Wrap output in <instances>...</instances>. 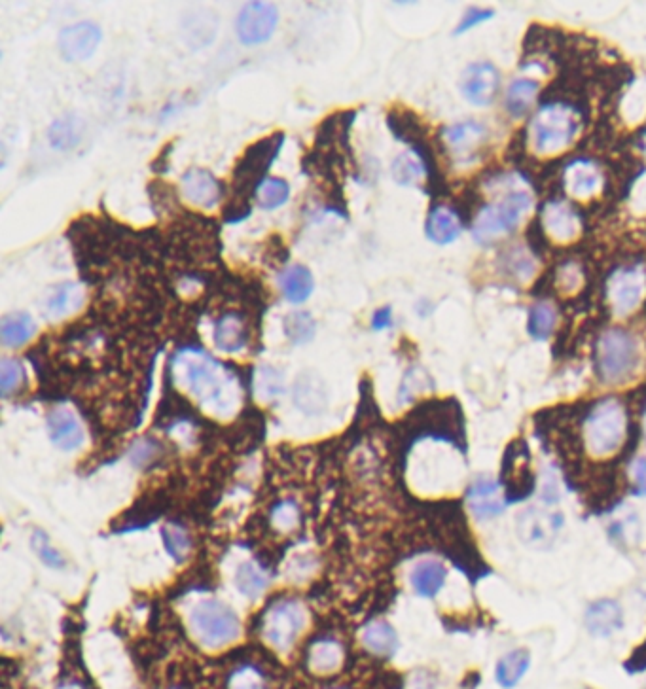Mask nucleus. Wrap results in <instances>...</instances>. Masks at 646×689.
Listing matches in <instances>:
<instances>
[{
	"label": "nucleus",
	"instance_id": "obj_1",
	"mask_svg": "<svg viewBox=\"0 0 646 689\" xmlns=\"http://www.w3.org/2000/svg\"><path fill=\"white\" fill-rule=\"evenodd\" d=\"M173 370L180 383L209 413L228 417L241 404L243 389L237 375L211 354L196 347H184L173 358Z\"/></svg>",
	"mask_w": 646,
	"mask_h": 689
},
{
	"label": "nucleus",
	"instance_id": "obj_2",
	"mask_svg": "<svg viewBox=\"0 0 646 689\" xmlns=\"http://www.w3.org/2000/svg\"><path fill=\"white\" fill-rule=\"evenodd\" d=\"M285 144V133H273L260 141L252 142L237 161L232 173V201L228 203L224 218L228 224L245 222L251 216V199L256 188L268 178L275 159Z\"/></svg>",
	"mask_w": 646,
	"mask_h": 689
},
{
	"label": "nucleus",
	"instance_id": "obj_3",
	"mask_svg": "<svg viewBox=\"0 0 646 689\" xmlns=\"http://www.w3.org/2000/svg\"><path fill=\"white\" fill-rule=\"evenodd\" d=\"M190 627L199 642L207 648H220L241 633V623L234 610L220 599H199L190 608Z\"/></svg>",
	"mask_w": 646,
	"mask_h": 689
},
{
	"label": "nucleus",
	"instance_id": "obj_4",
	"mask_svg": "<svg viewBox=\"0 0 646 689\" xmlns=\"http://www.w3.org/2000/svg\"><path fill=\"white\" fill-rule=\"evenodd\" d=\"M533 197L527 192H512L499 203L487 205L478 214L472 235L478 243H489L504 233L516 230L523 216L531 211Z\"/></svg>",
	"mask_w": 646,
	"mask_h": 689
},
{
	"label": "nucleus",
	"instance_id": "obj_5",
	"mask_svg": "<svg viewBox=\"0 0 646 689\" xmlns=\"http://www.w3.org/2000/svg\"><path fill=\"white\" fill-rule=\"evenodd\" d=\"M626 434V413L616 400H605L593 409L586 421V442L593 455L614 453Z\"/></svg>",
	"mask_w": 646,
	"mask_h": 689
},
{
	"label": "nucleus",
	"instance_id": "obj_6",
	"mask_svg": "<svg viewBox=\"0 0 646 689\" xmlns=\"http://www.w3.org/2000/svg\"><path fill=\"white\" fill-rule=\"evenodd\" d=\"M578 122L569 106H544L531 124V135L539 152H556L575 139Z\"/></svg>",
	"mask_w": 646,
	"mask_h": 689
},
{
	"label": "nucleus",
	"instance_id": "obj_7",
	"mask_svg": "<svg viewBox=\"0 0 646 689\" xmlns=\"http://www.w3.org/2000/svg\"><path fill=\"white\" fill-rule=\"evenodd\" d=\"M599 373L607 383L624 381L637 368L639 347L633 336L624 330H611L599 341Z\"/></svg>",
	"mask_w": 646,
	"mask_h": 689
},
{
	"label": "nucleus",
	"instance_id": "obj_8",
	"mask_svg": "<svg viewBox=\"0 0 646 689\" xmlns=\"http://www.w3.org/2000/svg\"><path fill=\"white\" fill-rule=\"evenodd\" d=\"M306 621V610L300 602H277L264 618V636L277 650H288L304 631Z\"/></svg>",
	"mask_w": 646,
	"mask_h": 689
},
{
	"label": "nucleus",
	"instance_id": "obj_9",
	"mask_svg": "<svg viewBox=\"0 0 646 689\" xmlns=\"http://www.w3.org/2000/svg\"><path fill=\"white\" fill-rule=\"evenodd\" d=\"M279 23L277 6L270 2H247L237 18H235V33L241 44L258 46L268 42Z\"/></svg>",
	"mask_w": 646,
	"mask_h": 689
},
{
	"label": "nucleus",
	"instance_id": "obj_10",
	"mask_svg": "<svg viewBox=\"0 0 646 689\" xmlns=\"http://www.w3.org/2000/svg\"><path fill=\"white\" fill-rule=\"evenodd\" d=\"M103 31L93 21H80L61 29L57 38V48L65 61L80 63L90 59L101 46Z\"/></svg>",
	"mask_w": 646,
	"mask_h": 689
},
{
	"label": "nucleus",
	"instance_id": "obj_11",
	"mask_svg": "<svg viewBox=\"0 0 646 689\" xmlns=\"http://www.w3.org/2000/svg\"><path fill=\"white\" fill-rule=\"evenodd\" d=\"M180 186L184 197L201 209H213L226 194L222 180L203 167H190L180 178Z\"/></svg>",
	"mask_w": 646,
	"mask_h": 689
},
{
	"label": "nucleus",
	"instance_id": "obj_12",
	"mask_svg": "<svg viewBox=\"0 0 646 689\" xmlns=\"http://www.w3.org/2000/svg\"><path fill=\"white\" fill-rule=\"evenodd\" d=\"M645 292V273L641 267L618 269L609 283V296L618 313L633 311Z\"/></svg>",
	"mask_w": 646,
	"mask_h": 689
},
{
	"label": "nucleus",
	"instance_id": "obj_13",
	"mask_svg": "<svg viewBox=\"0 0 646 689\" xmlns=\"http://www.w3.org/2000/svg\"><path fill=\"white\" fill-rule=\"evenodd\" d=\"M499 89V72L491 63H474L470 65L463 80H461V91L467 97L468 103L472 105H489Z\"/></svg>",
	"mask_w": 646,
	"mask_h": 689
},
{
	"label": "nucleus",
	"instance_id": "obj_14",
	"mask_svg": "<svg viewBox=\"0 0 646 689\" xmlns=\"http://www.w3.org/2000/svg\"><path fill=\"white\" fill-rule=\"evenodd\" d=\"M48 436L61 451H76L86 442L84 426L67 407H55L46 419Z\"/></svg>",
	"mask_w": 646,
	"mask_h": 689
},
{
	"label": "nucleus",
	"instance_id": "obj_15",
	"mask_svg": "<svg viewBox=\"0 0 646 689\" xmlns=\"http://www.w3.org/2000/svg\"><path fill=\"white\" fill-rule=\"evenodd\" d=\"M213 341L216 349L222 353H241L249 343V330L243 315L230 311L216 318Z\"/></svg>",
	"mask_w": 646,
	"mask_h": 689
},
{
	"label": "nucleus",
	"instance_id": "obj_16",
	"mask_svg": "<svg viewBox=\"0 0 646 689\" xmlns=\"http://www.w3.org/2000/svg\"><path fill=\"white\" fill-rule=\"evenodd\" d=\"M218 18L211 10H192L182 19V38L192 50H201L215 40Z\"/></svg>",
	"mask_w": 646,
	"mask_h": 689
},
{
	"label": "nucleus",
	"instance_id": "obj_17",
	"mask_svg": "<svg viewBox=\"0 0 646 689\" xmlns=\"http://www.w3.org/2000/svg\"><path fill=\"white\" fill-rule=\"evenodd\" d=\"M277 284L281 288V294L288 303L300 305L311 298L315 290V277L309 271V267L302 264L287 265L279 277Z\"/></svg>",
	"mask_w": 646,
	"mask_h": 689
},
{
	"label": "nucleus",
	"instance_id": "obj_18",
	"mask_svg": "<svg viewBox=\"0 0 646 689\" xmlns=\"http://www.w3.org/2000/svg\"><path fill=\"white\" fill-rule=\"evenodd\" d=\"M84 131H86V125L80 116L63 114V116L55 118L52 125L48 127V142L54 150L69 152L80 144L82 137H84Z\"/></svg>",
	"mask_w": 646,
	"mask_h": 689
},
{
	"label": "nucleus",
	"instance_id": "obj_19",
	"mask_svg": "<svg viewBox=\"0 0 646 689\" xmlns=\"http://www.w3.org/2000/svg\"><path fill=\"white\" fill-rule=\"evenodd\" d=\"M622 608L614 601H599L586 612V627L595 636H611L622 627Z\"/></svg>",
	"mask_w": 646,
	"mask_h": 689
},
{
	"label": "nucleus",
	"instance_id": "obj_20",
	"mask_svg": "<svg viewBox=\"0 0 646 689\" xmlns=\"http://www.w3.org/2000/svg\"><path fill=\"white\" fill-rule=\"evenodd\" d=\"M427 237L436 245H449L459 239L461 222L459 216L448 207H434L427 218Z\"/></svg>",
	"mask_w": 646,
	"mask_h": 689
},
{
	"label": "nucleus",
	"instance_id": "obj_21",
	"mask_svg": "<svg viewBox=\"0 0 646 689\" xmlns=\"http://www.w3.org/2000/svg\"><path fill=\"white\" fill-rule=\"evenodd\" d=\"M36 324L29 313L16 311L10 315H4L0 320V337L4 347L18 349L25 345L31 337L35 336Z\"/></svg>",
	"mask_w": 646,
	"mask_h": 689
},
{
	"label": "nucleus",
	"instance_id": "obj_22",
	"mask_svg": "<svg viewBox=\"0 0 646 689\" xmlns=\"http://www.w3.org/2000/svg\"><path fill=\"white\" fill-rule=\"evenodd\" d=\"M84 300L82 286L74 281L57 284L52 288L48 300H46V313L50 317L61 318L76 311Z\"/></svg>",
	"mask_w": 646,
	"mask_h": 689
},
{
	"label": "nucleus",
	"instance_id": "obj_23",
	"mask_svg": "<svg viewBox=\"0 0 646 689\" xmlns=\"http://www.w3.org/2000/svg\"><path fill=\"white\" fill-rule=\"evenodd\" d=\"M410 580L415 593L421 597H434L446 582V568L438 561H421L413 566Z\"/></svg>",
	"mask_w": 646,
	"mask_h": 689
},
{
	"label": "nucleus",
	"instance_id": "obj_24",
	"mask_svg": "<svg viewBox=\"0 0 646 689\" xmlns=\"http://www.w3.org/2000/svg\"><path fill=\"white\" fill-rule=\"evenodd\" d=\"M234 582L241 595H245L247 599H258L266 591L270 578L258 563L243 561L235 568Z\"/></svg>",
	"mask_w": 646,
	"mask_h": 689
},
{
	"label": "nucleus",
	"instance_id": "obj_25",
	"mask_svg": "<svg viewBox=\"0 0 646 689\" xmlns=\"http://www.w3.org/2000/svg\"><path fill=\"white\" fill-rule=\"evenodd\" d=\"M362 644L372 652V654L393 655L398 646L395 629L387 621H374L364 627L362 631Z\"/></svg>",
	"mask_w": 646,
	"mask_h": 689
},
{
	"label": "nucleus",
	"instance_id": "obj_26",
	"mask_svg": "<svg viewBox=\"0 0 646 689\" xmlns=\"http://www.w3.org/2000/svg\"><path fill=\"white\" fill-rule=\"evenodd\" d=\"M294 402L306 413H319L326 406V389L319 377L302 375L294 389Z\"/></svg>",
	"mask_w": 646,
	"mask_h": 689
},
{
	"label": "nucleus",
	"instance_id": "obj_27",
	"mask_svg": "<svg viewBox=\"0 0 646 689\" xmlns=\"http://www.w3.org/2000/svg\"><path fill=\"white\" fill-rule=\"evenodd\" d=\"M470 504L472 510L480 517H493L503 512V504L497 498V485L493 483V479L487 477H480L472 489H470Z\"/></svg>",
	"mask_w": 646,
	"mask_h": 689
},
{
	"label": "nucleus",
	"instance_id": "obj_28",
	"mask_svg": "<svg viewBox=\"0 0 646 689\" xmlns=\"http://www.w3.org/2000/svg\"><path fill=\"white\" fill-rule=\"evenodd\" d=\"M567 188L578 197L595 194L601 177L590 161H573L567 169Z\"/></svg>",
	"mask_w": 646,
	"mask_h": 689
},
{
	"label": "nucleus",
	"instance_id": "obj_29",
	"mask_svg": "<svg viewBox=\"0 0 646 689\" xmlns=\"http://www.w3.org/2000/svg\"><path fill=\"white\" fill-rule=\"evenodd\" d=\"M254 199L262 211H277L290 199V184L285 178L268 177L256 188Z\"/></svg>",
	"mask_w": 646,
	"mask_h": 689
},
{
	"label": "nucleus",
	"instance_id": "obj_30",
	"mask_svg": "<svg viewBox=\"0 0 646 689\" xmlns=\"http://www.w3.org/2000/svg\"><path fill=\"white\" fill-rule=\"evenodd\" d=\"M529 665H531V655L527 650H514L504 655L497 665V682L506 689L518 686L529 669Z\"/></svg>",
	"mask_w": 646,
	"mask_h": 689
},
{
	"label": "nucleus",
	"instance_id": "obj_31",
	"mask_svg": "<svg viewBox=\"0 0 646 689\" xmlns=\"http://www.w3.org/2000/svg\"><path fill=\"white\" fill-rule=\"evenodd\" d=\"M544 222L548 230L559 239H571L578 231V216L565 203H552L546 207Z\"/></svg>",
	"mask_w": 646,
	"mask_h": 689
},
{
	"label": "nucleus",
	"instance_id": "obj_32",
	"mask_svg": "<svg viewBox=\"0 0 646 689\" xmlns=\"http://www.w3.org/2000/svg\"><path fill=\"white\" fill-rule=\"evenodd\" d=\"M537 91H539V82L535 80H529V78L514 80L510 88L506 89V110L516 118L523 116L529 110V106L533 105Z\"/></svg>",
	"mask_w": 646,
	"mask_h": 689
},
{
	"label": "nucleus",
	"instance_id": "obj_33",
	"mask_svg": "<svg viewBox=\"0 0 646 689\" xmlns=\"http://www.w3.org/2000/svg\"><path fill=\"white\" fill-rule=\"evenodd\" d=\"M341 659H343V650H341L340 642H336L334 638H323L315 642L313 648L309 650V665L313 671H336L340 667Z\"/></svg>",
	"mask_w": 646,
	"mask_h": 689
},
{
	"label": "nucleus",
	"instance_id": "obj_34",
	"mask_svg": "<svg viewBox=\"0 0 646 689\" xmlns=\"http://www.w3.org/2000/svg\"><path fill=\"white\" fill-rule=\"evenodd\" d=\"M283 326H285V336L292 345H306L317 334V322L307 311L288 313L283 320Z\"/></svg>",
	"mask_w": 646,
	"mask_h": 689
},
{
	"label": "nucleus",
	"instance_id": "obj_35",
	"mask_svg": "<svg viewBox=\"0 0 646 689\" xmlns=\"http://www.w3.org/2000/svg\"><path fill=\"white\" fill-rule=\"evenodd\" d=\"M391 175L398 186H415L425 175V165L413 152H402L391 165Z\"/></svg>",
	"mask_w": 646,
	"mask_h": 689
},
{
	"label": "nucleus",
	"instance_id": "obj_36",
	"mask_svg": "<svg viewBox=\"0 0 646 689\" xmlns=\"http://www.w3.org/2000/svg\"><path fill=\"white\" fill-rule=\"evenodd\" d=\"M484 135V125L476 124V122H465V124L453 125L446 129V139L459 152H468L472 146H476L484 139Z\"/></svg>",
	"mask_w": 646,
	"mask_h": 689
},
{
	"label": "nucleus",
	"instance_id": "obj_37",
	"mask_svg": "<svg viewBox=\"0 0 646 689\" xmlns=\"http://www.w3.org/2000/svg\"><path fill=\"white\" fill-rule=\"evenodd\" d=\"M25 368L16 358H2L0 362V390L2 396L8 398L10 394L18 392L25 385Z\"/></svg>",
	"mask_w": 646,
	"mask_h": 689
},
{
	"label": "nucleus",
	"instance_id": "obj_38",
	"mask_svg": "<svg viewBox=\"0 0 646 689\" xmlns=\"http://www.w3.org/2000/svg\"><path fill=\"white\" fill-rule=\"evenodd\" d=\"M254 387L262 400H273L283 392V375L271 366H262L260 370H256Z\"/></svg>",
	"mask_w": 646,
	"mask_h": 689
},
{
	"label": "nucleus",
	"instance_id": "obj_39",
	"mask_svg": "<svg viewBox=\"0 0 646 689\" xmlns=\"http://www.w3.org/2000/svg\"><path fill=\"white\" fill-rule=\"evenodd\" d=\"M556 324V311L552 305L548 303H537L531 311V318H529V332L531 336L537 339H544L550 336Z\"/></svg>",
	"mask_w": 646,
	"mask_h": 689
},
{
	"label": "nucleus",
	"instance_id": "obj_40",
	"mask_svg": "<svg viewBox=\"0 0 646 689\" xmlns=\"http://www.w3.org/2000/svg\"><path fill=\"white\" fill-rule=\"evenodd\" d=\"M163 542H165V549L167 553L175 559V561H184L188 551L192 548L190 536L188 532L182 529L180 525H167L163 529Z\"/></svg>",
	"mask_w": 646,
	"mask_h": 689
},
{
	"label": "nucleus",
	"instance_id": "obj_41",
	"mask_svg": "<svg viewBox=\"0 0 646 689\" xmlns=\"http://www.w3.org/2000/svg\"><path fill=\"white\" fill-rule=\"evenodd\" d=\"M31 546H33L36 555L40 557V561L44 565L50 566V568H63L65 566L63 555L50 544V538L42 530H36L35 534H33Z\"/></svg>",
	"mask_w": 646,
	"mask_h": 689
},
{
	"label": "nucleus",
	"instance_id": "obj_42",
	"mask_svg": "<svg viewBox=\"0 0 646 689\" xmlns=\"http://www.w3.org/2000/svg\"><path fill=\"white\" fill-rule=\"evenodd\" d=\"M228 689H266V678L256 667H251V665L239 667L230 676Z\"/></svg>",
	"mask_w": 646,
	"mask_h": 689
},
{
	"label": "nucleus",
	"instance_id": "obj_43",
	"mask_svg": "<svg viewBox=\"0 0 646 689\" xmlns=\"http://www.w3.org/2000/svg\"><path fill=\"white\" fill-rule=\"evenodd\" d=\"M296 523H298V510H296L294 504L285 502V504H279L275 508V512H273V525L277 529H292Z\"/></svg>",
	"mask_w": 646,
	"mask_h": 689
},
{
	"label": "nucleus",
	"instance_id": "obj_44",
	"mask_svg": "<svg viewBox=\"0 0 646 689\" xmlns=\"http://www.w3.org/2000/svg\"><path fill=\"white\" fill-rule=\"evenodd\" d=\"M158 453V445L154 443V440H141V442L135 443L133 449H131V460L137 464V466H143L146 462L156 457Z\"/></svg>",
	"mask_w": 646,
	"mask_h": 689
},
{
	"label": "nucleus",
	"instance_id": "obj_45",
	"mask_svg": "<svg viewBox=\"0 0 646 689\" xmlns=\"http://www.w3.org/2000/svg\"><path fill=\"white\" fill-rule=\"evenodd\" d=\"M493 18V12L491 10H484V8H468L465 18L461 19L459 27H457V35L465 33L468 29L484 23L485 19Z\"/></svg>",
	"mask_w": 646,
	"mask_h": 689
},
{
	"label": "nucleus",
	"instance_id": "obj_46",
	"mask_svg": "<svg viewBox=\"0 0 646 689\" xmlns=\"http://www.w3.org/2000/svg\"><path fill=\"white\" fill-rule=\"evenodd\" d=\"M523 532H525V536L529 538V540H544L546 538V527H544V521H542V517H540V513H535V517H527L525 515V519H523Z\"/></svg>",
	"mask_w": 646,
	"mask_h": 689
},
{
	"label": "nucleus",
	"instance_id": "obj_47",
	"mask_svg": "<svg viewBox=\"0 0 646 689\" xmlns=\"http://www.w3.org/2000/svg\"><path fill=\"white\" fill-rule=\"evenodd\" d=\"M393 326V311L391 307H381L377 309L372 317V328L374 330H387Z\"/></svg>",
	"mask_w": 646,
	"mask_h": 689
},
{
	"label": "nucleus",
	"instance_id": "obj_48",
	"mask_svg": "<svg viewBox=\"0 0 646 689\" xmlns=\"http://www.w3.org/2000/svg\"><path fill=\"white\" fill-rule=\"evenodd\" d=\"M633 477L637 485V495H646V459L633 462Z\"/></svg>",
	"mask_w": 646,
	"mask_h": 689
},
{
	"label": "nucleus",
	"instance_id": "obj_49",
	"mask_svg": "<svg viewBox=\"0 0 646 689\" xmlns=\"http://www.w3.org/2000/svg\"><path fill=\"white\" fill-rule=\"evenodd\" d=\"M645 432H646V424H645Z\"/></svg>",
	"mask_w": 646,
	"mask_h": 689
}]
</instances>
